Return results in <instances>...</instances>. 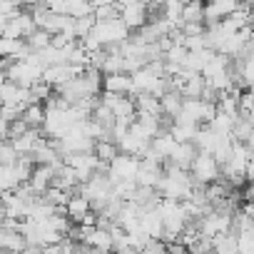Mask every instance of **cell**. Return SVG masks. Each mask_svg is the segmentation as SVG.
<instances>
[{
    "instance_id": "3957f363",
    "label": "cell",
    "mask_w": 254,
    "mask_h": 254,
    "mask_svg": "<svg viewBox=\"0 0 254 254\" xmlns=\"http://www.w3.org/2000/svg\"><path fill=\"white\" fill-rule=\"evenodd\" d=\"M102 90L110 95H130L132 92V77L127 72H110L102 77Z\"/></svg>"
},
{
    "instance_id": "7a4b0ae2",
    "label": "cell",
    "mask_w": 254,
    "mask_h": 254,
    "mask_svg": "<svg viewBox=\"0 0 254 254\" xmlns=\"http://www.w3.org/2000/svg\"><path fill=\"white\" fill-rule=\"evenodd\" d=\"M190 170H192V177L197 182L207 185V182H212L219 175V162L212 155H207V152H197V157H194V162H192Z\"/></svg>"
},
{
    "instance_id": "7c38bea8",
    "label": "cell",
    "mask_w": 254,
    "mask_h": 254,
    "mask_svg": "<svg viewBox=\"0 0 254 254\" xmlns=\"http://www.w3.org/2000/svg\"><path fill=\"white\" fill-rule=\"evenodd\" d=\"M142 3H147V0H142Z\"/></svg>"
},
{
    "instance_id": "52a82bcc",
    "label": "cell",
    "mask_w": 254,
    "mask_h": 254,
    "mask_svg": "<svg viewBox=\"0 0 254 254\" xmlns=\"http://www.w3.org/2000/svg\"><path fill=\"white\" fill-rule=\"evenodd\" d=\"M182 23H204V3L202 0H190L182 8Z\"/></svg>"
},
{
    "instance_id": "9c48e42d",
    "label": "cell",
    "mask_w": 254,
    "mask_h": 254,
    "mask_svg": "<svg viewBox=\"0 0 254 254\" xmlns=\"http://www.w3.org/2000/svg\"><path fill=\"white\" fill-rule=\"evenodd\" d=\"M18 150L13 147V142L8 140V142H0V167H10V165H15L18 162Z\"/></svg>"
},
{
    "instance_id": "30bf717a",
    "label": "cell",
    "mask_w": 254,
    "mask_h": 254,
    "mask_svg": "<svg viewBox=\"0 0 254 254\" xmlns=\"http://www.w3.org/2000/svg\"><path fill=\"white\" fill-rule=\"evenodd\" d=\"M23 10V3H20V0H0V15H3V18H13V15H18Z\"/></svg>"
},
{
    "instance_id": "8fae6325",
    "label": "cell",
    "mask_w": 254,
    "mask_h": 254,
    "mask_svg": "<svg viewBox=\"0 0 254 254\" xmlns=\"http://www.w3.org/2000/svg\"><path fill=\"white\" fill-rule=\"evenodd\" d=\"M247 145H249V152H254V130H252V135H249V140H247Z\"/></svg>"
},
{
    "instance_id": "5b68a950",
    "label": "cell",
    "mask_w": 254,
    "mask_h": 254,
    "mask_svg": "<svg viewBox=\"0 0 254 254\" xmlns=\"http://www.w3.org/2000/svg\"><path fill=\"white\" fill-rule=\"evenodd\" d=\"M43 140V135H40V130H25L23 135H18V137H13L10 142H13V147L18 150V155H33V150L38 147V142Z\"/></svg>"
},
{
    "instance_id": "6da1fadb",
    "label": "cell",
    "mask_w": 254,
    "mask_h": 254,
    "mask_svg": "<svg viewBox=\"0 0 254 254\" xmlns=\"http://www.w3.org/2000/svg\"><path fill=\"white\" fill-rule=\"evenodd\" d=\"M117 8H120V20L130 30H140L150 20L147 3H142V0H132V3H125V5H117Z\"/></svg>"
},
{
    "instance_id": "277c9868",
    "label": "cell",
    "mask_w": 254,
    "mask_h": 254,
    "mask_svg": "<svg viewBox=\"0 0 254 254\" xmlns=\"http://www.w3.org/2000/svg\"><path fill=\"white\" fill-rule=\"evenodd\" d=\"M70 77H75V70H72V65H67V63L48 65V67L43 70V82H48L50 87H60V85H65Z\"/></svg>"
},
{
    "instance_id": "ba28073f",
    "label": "cell",
    "mask_w": 254,
    "mask_h": 254,
    "mask_svg": "<svg viewBox=\"0 0 254 254\" xmlns=\"http://www.w3.org/2000/svg\"><path fill=\"white\" fill-rule=\"evenodd\" d=\"M25 43L30 45V50H33V53H40V50H45V48H50V45H53V35H50L48 30H40V28H38V30H35Z\"/></svg>"
},
{
    "instance_id": "8992f818",
    "label": "cell",
    "mask_w": 254,
    "mask_h": 254,
    "mask_svg": "<svg viewBox=\"0 0 254 254\" xmlns=\"http://www.w3.org/2000/svg\"><path fill=\"white\" fill-rule=\"evenodd\" d=\"M20 120H23L28 127H33V130H38V127H43V125H45V105H40V102L28 105V107L23 110Z\"/></svg>"
}]
</instances>
